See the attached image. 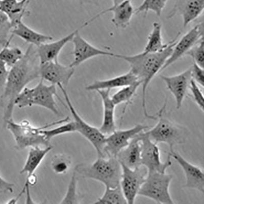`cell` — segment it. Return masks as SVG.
Returning <instances> with one entry per match:
<instances>
[{
  "mask_svg": "<svg viewBox=\"0 0 255 204\" xmlns=\"http://www.w3.org/2000/svg\"><path fill=\"white\" fill-rule=\"evenodd\" d=\"M33 47L30 45L22 58L10 68L4 89L0 95V104L4 109V124L12 118L17 96L32 81L40 78L39 59Z\"/></svg>",
  "mask_w": 255,
  "mask_h": 204,
  "instance_id": "6da1fadb",
  "label": "cell"
},
{
  "mask_svg": "<svg viewBox=\"0 0 255 204\" xmlns=\"http://www.w3.org/2000/svg\"><path fill=\"white\" fill-rule=\"evenodd\" d=\"M181 33L169 42L167 47L162 52L150 53L143 51L134 55L116 54L115 57L123 59L129 64L130 70L141 82L142 90V106L144 116L147 118L156 120V115L148 113L146 106V92L147 88L154 77L160 72L167 59L172 53Z\"/></svg>",
  "mask_w": 255,
  "mask_h": 204,
  "instance_id": "7a4b0ae2",
  "label": "cell"
},
{
  "mask_svg": "<svg viewBox=\"0 0 255 204\" xmlns=\"http://www.w3.org/2000/svg\"><path fill=\"white\" fill-rule=\"evenodd\" d=\"M167 103L166 98L163 106L156 114L157 123L150 130L145 131V133L156 144L163 143L168 146L169 150H172L176 146L185 144L188 130L166 116Z\"/></svg>",
  "mask_w": 255,
  "mask_h": 204,
  "instance_id": "3957f363",
  "label": "cell"
},
{
  "mask_svg": "<svg viewBox=\"0 0 255 204\" xmlns=\"http://www.w3.org/2000/svg\"><path fill=\"white\" fill-rule=\"evenodd\" d=\"M75 170L82 177L100 182L105 188H115L120 184L122 170L117 157H98L92 164L79 165Z\"/></svg>",
  "mask_w": 255,
  "mask_h": 204,
  "instance_id": "277c9868",
  "label": "cell"
},
{
  "mask_svg": "<svg viewBox=\"0 0 255 204\" xmlns=\"http://www.w3.org/2000/svg\"><path fill=\"white\" fill-rule=\"evenodd\" d=\"M55 97H57L62 103L66 106L57 94L56 86L52 84L46 85L44 80L41 79L35 87L33 88L26 87L20 93L15 101V105L19 108L38 106L59 115V112Z\"/></svg>",
  "mask_w": 255,
  "mask_h": 204,
  "instance_id": "5b68a950",
  "label": "cell"
},
{
  "mask_svg": "<svg viewBox=\"0 0 255 204\" xmlns=\"http://www.w3.org/2000/svg\"><path fill=\"white\" fill-rule=\"evenodd\" d=\"M4 125L12 134L15 142V147L18 150L51 146L50 141L41 133V127L33 126L27 120H24L18 123L11 118L7 120Z\"/></svg>",
  "mask_w": 255,
  "mask_h": 204,
  "instance_id": "8992f818",
  "label": "cell"
},
{
  "mask_svg": "<svg viewBox=\"0 0 255 204\" xmlns=\"http://www.w3.org/2000/svg\"><path fill=\"white\" fill-rule=\"evenodd\" d=\"M173 178V175L166 173H148L138 195L150 199L157 204H174L169 193Z\"/></svg>",
  "mask_w": 255,
  "mask_h": 204,
  "instance_id": "52a82bcc",
  "label": "cell"
},
{
  "mask_svg": "<svg viewBox=\"0 0 255 204\" xmlns=\"http://www.w3.org/2000/svg\"><path fill=\"white\" fill-rule=\"evenodd\" d=\"M65 97L67 107L69 108L73 118L76 127V132H79L86 138L95 149L98 157H104V148L106 136L99 129L89 124L78 114L73 106L66 88L59 87Z\"/></svg>",
  "mask_w": 255,
  "mask_h": 204,
  "instance_id": "ba28073f",
  "label": "cell"
},
{
  "mask_svg": "<svg viewBox=\"0 0 255 204\" xmlns=\"http://www.w3.org/2000/svg\"><path fill=\"white\" fill-rule=\"evenodd\" d=\"M141 143V165L148 173H166V170L172 165V158L168 155L167 160H161L160 152L157 144L152 141L145 133H139Z\"/></svg>",
  "mask_w": 255,
  "mask_h": 204,
  "instance_id": "9c48e42d",
  "label": "cell"
},
{
  "mask_svg": "<svg viewBox=\"0 0 255 204\" xmlns=\"http://www.w3.org/2000/svg\"><path fill=\"white\" fill-rule=\"evenodd\" d=\"M121 165L122 176L120 185L128 204H133L145 180L147 171L143 166L131 169Z\"/></svg>",
  "mask_w": 255,
  "mask_h": 204,
  "instance_id": "30bf717a",
  "label": "cell"
},
{
  "mask_svg": "<svg viewBox=\"0 0 255 204\" xmlns=\"http://www.w3.org/2000/svg\"><path fill=\"white\" fill-rule=\"evenodd\" d=\"M149 127L138 124L130 129L116 130L106 136L104 148L105 157H117L118 154L129 144L131 140Z\"/></svg>",
  "mask_w": 255,
  "mask_h": 204,
  "instance_id": "8fae6325",
  "label": "cell"
},
{
  "mask_svg": "<svg viewBox=\"0 0 255 204\" xmlns=\"http://www.w3.org/2000/svg\"><path fill=\"white\" fill-rule=\"evenodd\" d=\"M74 72V68L61 64L58 59L39 65L40 78L58 87L66 88Z\"/></svg>",
  "mask_w": 255,
  "mask_h": 204,
  "instance_id": "7c38bea8",
  "label": "cell"
},
{
  "mask_svg": "<svg viewBox=\"0 0 255 204\" xmlns=\"http://www.w3.org/2000/svg\"><path fill=\"white\" fill-rule=\"evenodd\" d=\"M204 28L203 22H201L191 29L180 39H178L172 54L166 61L160 72L186 55V53L204 36Z\"/></svg>",
  "mask_w": 255,
  "mask_h": 204,
  "instance_id": "4fadbf2b",
  "label": "cell"
},
{
  "mask_svg": "<svg viewBox=\"0 0 255 204\" xmlns=\"http://www.w3.org/2000/svg\"><path fill=\"white\" fill-rule=\"evenodd\" d=\"M168 155L174 159L184 172L186 182L184 188L194 189L204 194V173L199 167L186 160L174 149L169 150Z\"/></svg>",
  "mask_w": 255,
  "mask_h": 204,
  "instance_id": "5bb4252c",
  "label": "cell"
},
{
  "mask_svg": "<svg viewBox=\"0 0 255 204\" xmlns=\"http://www.w3.org/2000/svg\"><path fill=\"white\" fill-rule=\"evenodd\" d=\"M72 42L74 45L73 61L70 65L75 68L87 60L97 56L115 57L116 54L104 51L95 47L81 36L79 31L77 32Z\"/></svg>",
  "mask_w": 255,
  "mask_h": 204,
  "instance_id": "9a60e30c",
  "label": "cell"
},
{
  "mask_svg": "<svg viewBox=\"0 0 255 204\" xmlns=\"http://www.w3.org/2000/svg\"><path fill=\"white\" fill-rule=\"evenodd\" d=\"M161 78L164 82L168 91L174 96L176 108L180 109L186 97L191 80V68L174 76H161Z\"/></svg>",
  "mask_w": 255,
  "mask_h": 204,
  "instance_id": "2e32d148",
  "label": "cell"
},
{
  "mask_svg": "<svg viewBox=\"0 0 255 204\" xmlns=\"http://www.w3.org/2000/svg\"><path fill=\"white\" fill-rule=\"evenodd\" d=\"M89 24V21H87L80 28L68 35L54 41V42L51 43L48 42L38 47L36 50L39 64H44L58 59V57L62 49L68 43L72 42L77 32L79 31L81 29L87 27Z\"/></svg>",
  "mask_w": 255,
  "mask_h": 204,
  "instance_id": "e0dca14e",
  "label": "cell"
},
{
  "mask_svg": "<svg viewBox=\"0 0 255 204\" xmlns=\"http://www.w3.org/2000/svg\"><path fill=\"white\" fill-rule=\"evenodd\" d=\"M204 8V0H176L167 17L171 18L177 14L181 15L183 27L185 28L201 15Z\"/></svg>",
  "mask_w": 255,
  "mask_h": 204,
  "instance_id": "ac0fdd59",
  "label": "cell"
},
{
  "mask_svg": "<svg viewBox=\"0 0 255 204\" xmlns=\"http://www.w3.org/2000/svg\"><path fill=\"white\" fill-rule=\"evenodd\" d=\"M110 12L113 13L112 22L114 26L118 29H126L130 25L135 10L131 0H126L116 7H111L102 11L91 19L93 22L100 16Z\"/></svg>",
  "mask_w": 255,
  "mask_h": 204,
  "instance_id": "d6986e66",
  "label": "cell"
},
{
  "mask_svg": "<svg viewBox=\"0 0 255 204\" xmlns=\"http://www.w3.org/2000/svg\"><path fill=\"white\" fill-rule=\"evenodd\" d=\"M97 92L101 98L103 107V121L99 129L104 135L108 136L117 129L115 121L116 106L110 96L111 90H98Z\"/></svg>",
  "mask_w": 255,
  "mask_h": 204,
  "instance_id": "ffe728a7",
  "label": "cell"
},
{
  "mask_svg": "<svg viewBox=\"0 0 255 204\" xmlns=\"http://www.w3.org/2000/svg\"><path fill=\"white\" fill-rule=\"evenodd\" d=\"M121 164L131 169H135L141 165V143L139 133L132 138L124 149L117 155Z\"/></svg>",
  "mask_w": 255,
  "mask_h": 204,
  "instance_id": "44dd1931",
  "label": "cell"
},
{
  "mask_svg": "<svg viewBox=\"0 0 255 204\" xmlns=\"http://www.w3.org/2000/svg\"><path fill=\"white\" fill-rule=\"evenodd\" d=\"M139 81L137 77L129 71L128 72L120 76L106 80H96L86 89L89 91L109 90L122 88L131 85Z\"/></svg>",
  "mask_w": 255,
  "mask_h": 204,
  "instance_id": "7402d4cb",
  "label": "cell"
},
{
  "mask_svg": "<svg viewBox=\"0 0 255 204\" xmlns=\"http://www.w3.org/2000/svg\"><path fill=\"white\" fill-rule=\"evenodd\" d=\"M31 0H1L0 10L9 18L12 28L23 18L29 15L27 10Z\"/></svg>",
  "mask_w": 255,
  "mask_h": 204,
  "instance_id": "603a6c76",
  "label": "cell"
},
{
  "mask_svg": "<svg viewBox=\"0 0 255 204\" xmlns=\"http://www.w3.org/2000/svg\"><path fill=\"white\" fill-rule=\"evenodd\" d=\"M11 34L19 37L25 42L37 47L50 42L53 39L50 35L42 34L32 29L24 23L23 20L12 28Z\"/></svg>",
  "mask_w": 255,
  "mask_h": 204,
  "instance_id": "cb8c5ba5",
  "label": "cell"
},
{
  "mask_svg": "<svg viewBox=\"0 0 255 204\" xmlns=\"http://www.w3.org/2000/svg\"><path fill=\"white\" fill-rule=\"evenodd\" d=\"M52 146L41 148L40 147L31 148L25 164L20 174H27V177L33 175L46 155L52 150Z\"/></svg>",
  "mask_w": 255,
  "mask_h": 204,
  "instance_id": "d4e9b609",
  "label": "cell"
},
{
  "mask_svg": "<svg viewBox=\"0 0 255 204\" xmlns=\"http://www.w3.org/2000/svg\"><path fill=\"white\" fill-rule=\"evenodd\" d=\"M141 86L140 81L136 83L124 88H121L111 97L114 103L116 106L124 104L123 109L121 120L125 114L128 106L132 104L138 88Z\"/></svg>",
  "mask_w": 255,
  "mask_h": 204,
  "instance_id": "484cf974",
  "label": "cell"
},
{
  "mask_svg": "<svg viewBox=\"0 0 255 204\" xmlns=\"http://www.w3.org/2000/svg\"><path fill=\"white\" fill-rule=\"evenodd\" d=\"M169 43H163L161 25L159 23L154 22L152 30L147 37L143 52L150 53L162 52L167 47Z\"/></svg>",
  "mask_w": 255,
  "mask_h": 204,
  "instance_id": "4316f807",
  "label": "cell"
},
{
  "mask_svg": "<svg viewBox=\"0 0 255 204\" xmlns=\"http://www.w3.org/2000/svg\"><path fill=\"white\" fill-rule=\"evenodd\" d=\"M95 204H128L120 185L115 188H106L103 196Z\"/></svg>",
  "mask_w": 255,
  "mask_h": 204,
  "instance_id": "83f0119b",
  "label": "cell"
},
{
  "mask_svg": "<svg viewBox=\"0 0 255 204\" xmlns=\"http://www.w3.org/2000/svg\"><path fill=\"white\" fill-rule=\"evenodd\" d=\"M24 54V53L19 47H11L10 45H7L0 51V61L11 68L22 58Z\"/></svg>",
  "mask_w": 255,
  "mask_h": 204,
  "instance_id": "f1b7e54d",
  "label": "cell"
},
{
  "mask_svg": "<svg viewBox=\"0 0 255 204\" xmlns=\"http://www.w3.org/2000/svg\"><path fill=\"white\" fill-rule=\"evenodd\" d=\"M12 26L8 17L0 10V46L10 45L13 37L11 34Z\"/></svg>",
  "mask_w": 255,
  "mask_h": 204,
  "instance_id": "f546056e",
  "label": "cell"
},
{
  "mask_svg": "<svg viewBox=\"0 0 255 204\" xmlns=\"http://www.w3.org/2000/svg\"><path fill=\"white\" fill-rule=\"evenodd\" d=\"M168 1V0H144L135 10V13L144 12L146 15L148 11H152L160 17Z\"/></svg>",
  "mask_w": 255,
  "mask_h": 204,
  "instance_id": "4dcf8cb0",
  "label": "cell"
},
{
  "mask_svg": "<svg viewBox=\"0 0 255 204\" xmlns=\"http://www.w3.org/2000/svg\"><path fill=\"white\" fill-rule=\"evenodd\" d=\"M76 132V127L74 121L66 122L61 126L50 130L46 129L41 130V133L50 141L56 136Z\"/></svg>",
  "mask_w": 255,
  "mask_h": 204,
  "instance_id": "1f68e13d",
  "label": "cell"
},
{
  "mask_svg": "<svg viewBox=\"0 0 255 204\" xmlns=\"http://www.w3.org/2000/svg\"><path fill=\"white\" fill-rule=\"evenodd\" d=\"M77 172L75 169L73 173L67 192L60 204H79V196L77 193Z\"/></svg>",
  "mask_w": 255,
  "mask_h": 204,
  "instance_id": "d6a6232c",
  "label": "cell"
},
{
  "mask_svg": "<svg viewBox=\"0 0 255 204\" xmlns=\"http://www.w3.org/2000/svg\"><path fill=\"white\" fill-rule=\"evenodd\" d=\"M71 166V160L66 155H56L52 159L51 168L53 172L57 174H66L69 171Z\"/></svg>",
  "mask_w": 255,
  "mask_h": 204,
  "instance_id": "836d02e7",
  "label": "cell"
},
{
  "mask_svg": "<svg viewBox=\"0 0 255 204\" xmlns=\"http://www.w3.org/2000/svg\"><path fill=\"white\" fill-rule=\"evenodd\" d=\"M192 58L194 62L200 67L204 68V37H202L198 42L186 54Z\"/></svg>",
  "mask_w": 255,
  "mask_h": 204,
  "instance_id": "e575fe53",
  "label": "cell"
},
{
  "mask_svg": "<svg viewBox=\"0 0 255 204\" xmlns=\"http://www.w3.org/2000/svg\"><path fill=\"white\" fill-rule=\"evenodd\" d=\"M189 89L195 103L203 112L204 109V96L198 84L193 79H191L190 82Z\"/></svg>",
  "mask_w": 255,
  "mask_h": 204,
  "instance_id": "d590c367",
  "label": "cell"
},
{
  "mask_svg": "<svg viewBox=\"0 0 255 204\" xmlns=\"http://www.w3.org/2000/svg\"><path fill=\"white\" fill-rule=\"evenodd\" d=\"M193 65L191 68V77L196 83L201 86H204V68L200 67L193 61Z\"/></svg>",
  "mask_w": 255,
  "mask_h": 204,
  "instance_id": "8d00e7d4",
  "label": "cell"
},
{
  "mask_svg": "<svg viewBox=\"0 0 255 204\" xmlns=\"http://www.w3.org/2000/svg\"><path fill=\"white\" fill-rule=\"evenodd\" d=\"M9 71L7 66L0 61V92L2 93L7 80Z\"/></svg>",
  "mask_w": 255,
  "mask_h": 204,
  "instance_id": "74e56055",
  "label": "cell"
},
{
  "mask_svg": "<svg viewBox=\"0 0 255 204\" xmlns=\"http://www.w3.org/2000/svg\"><path fill=\"white\" fill-rule=\"evenodd\" d=\"M13 184L3 179L0 175V194L13 192Z\"/></svg>",
  "mask_w": 255,
  "mask_h": 204,
  "instance_id": "f35d334b",
  "label": "cell"
},
{
  "mask_svg": "<svg viewBox=\"0 0 255 204\" xmlns=\"http://www.w3.org/2000/svg\"><path fill=\"white\" fill-rule=\"evenodd\" d=\"M81 3L98 5L99 0H79Z\"/></svg>",
  "mask_w": 255,
  "mask_h": 204,
  "instance_id": "ab89813d",
  "label": "cell"
},
{
  "mask_svg": "<svg viewBox=\"0 0 255 204\" xmlns=\"http://www.w3.org/2000/svg\"><path fill=\"white\" fill-rule=\"evenodd\" d=\"M125 1L126 0H112L113 3L112 7H116Z\"/></svg>",
  "mask_w": 255,
  "mask_h": 204,
  "instance_id": "60d3db41",
  "label": "cell"
},
{
  "mask_svg": "<svg viewBox=\"0 0 255 204\" xmlns=\"http://www.w3.org/2000/svg\"><path fill=\"white\" fill-rule=\"evenodd\" d=\"M1 0H0V2H1Z\"/></svg>",
  "mask_w": 255,
  "mask_h": 204,
  "instance_id": "b9f144b4",
  "label": "cell"
}]
</instances>
